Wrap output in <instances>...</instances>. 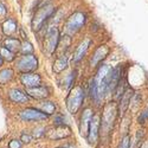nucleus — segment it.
I'll use <instances>...</instances> for the list:
<instances>
[{
  "label": "nucleus",
  "instance_id": "nucleus-1",
  "mask_svg": "<svg viewBox=\"0 0 148 148\" xmlns=\"http://www.w3.org/2000/svg\"><path fill=\"white\" fill-rule=\"evenodd\" d=\"M84 100V91L82 87H76L71 90L66 98V108L71 114H76Z\"/></svg>",
  "mask_w": 148,
  "mask_h": 148
},
{
  "label": "nucleus",
  "instance_id": "nucleus-2",
  "mask_svg": "<svg viewBox=\"0 0 148 148\" xmlns=\"http://www.w3.org/2000/svg\"><path fill=\"white\" fill-rule=\"evenodd\" d=\"M55 7L52 5H44L43 7H40L38 11L36 12V14L33 16L32 19V29L33 31H38L40 30V27L43 26V24L47 20V18H50L51 14L53 13Z\"/></svg>",
  "mask_w": 148,
  "mask_h": 148
},
{
  "label": "nucleus",
  "instance_id": "nucleus-3",
  "mask_svg": "<svg viewBox=\"0 0 148 148\" xmlns=\"http://www.w3.org/2000/svg\"><path fill=\"white\" fill-rule=\"evenodd\" d=\"M59 30L56 26H51L49 27L46 36H45V40H44V46L45 50L47 51V53H53L57 50V46L59 43Z\"/></svg>",
  "mask_w": 148,
  "mask_h": 148
},
{
  "label": "nucleus",
  "instance_id": "nucleus-4",
  "mask_svg": "<svg viewBox=\"0 0 148 148\" xmlns=\"http://www.w3.org/2000/svg\"><path fill=\"white\" fill-rule=\"evenodd\" d=\"M85 23V16L82 12H75L70 18L68 19L65 24V31L68 34H73L76 33Z\"/></svg>",
  "mask_w": 148,
  "mask_h": 148
},
{
  "label": "nucleus",
  "instance_id": "nucleus-5",
  "mask_svg": "<svg viewBox=\"0 0 148 148\" xmlns=\"http://www.w3.org/2000/svg\"><path fill=\"white\" fill-rule=\"evenodd\" d=\"M17 66L21 72L29 73L38 68V59L33 55H24L17 60Z\"/></svg>",
  "mask_w": 148,
  "mask_h": 148
},
{
  "label": "nucleus",
  "instance_id": "nucleus-6",
  "mask_svg": "<svg viewBox=\"0 0 148 148\" xmlns=\"http://www.w3.org/2000/svg\"><path fill=\"white\" fill-rule=\"evenodd\" d=\"M70 134H71V129L65 125H62V126H57L56 128L49 130L47 138L51 140H60V139L68 138Z\"/></svg>",
  "mask_w": 148,
  "mask_h": 148
},
{
  "label": "nucleus",
  "instance_id": "nucleus-7",
  "mask_svg": "<svg viewBox=\"0 0 148 148\" xmlns=\"http://www.w3.org/2000/svg\"><path fill=\"white\" fill-rule=\"evenodd\" d=\"M20 117L25 121H36V120H45L47 117V115L38 109L27 108L20 113Z\"/></svg>",
  "mask_w": 148,
  "mask_h": 148
},
{
  "label": "nucleus",
  "instance_id": "nucleus-8",
  "mask_svg": "<svg viewBox=\"0 0 148 148\" xmlns=\"http://www.w3.org/2000/svg\"><path fill=\"white\" fill-rule=\"evenodd\" d=\"M115 116H116V107L112 102V103H109L104 108V113H103V126L106 128H110V127H112L113 126V122L115 120Z\"/></svg>",
  "mask_w": 148,
  "mask_h": 148
},
{
  "label": "nucleus",
  "instance_id": "nucleus-9",
  "mask_svg": "<svg viewBox=\"0 0 148 148\" xmlns=\"http://www.w3.org/2000/svg\"><path fill=\"white\" fill-rule=\"evenodd\" d=\"M98 128H100V116L92 115L90 125H89V132H88V140L90 143L96 142L98 138Z\"/></svg>",
  "mask_w": 148,
  "mask_h": 148
},
{
  "label": "nucleus",
  "instance_id": "nucleus-10",
  "mask_svg": "<svg viewBox=\"0 0 148 148\" xmlns=\"http://www.w3.org/2000/svg\"><path fill=\"white\" fill-rule=\"evenodd\" d=\"M20 79H21V83L26 87V89L39 87V84L42 82L40 76L37 75V73H24Z\"/></svg>",
  "mask_w": 148,
  "mask_h": 148
},
{
  "label": "nucleus",
  "instance_id": "nucleus-11",
  "mask_svg": "<svg viewBox=\"0 0 148 148\" xmlns=\"http://www.w3.org/2000/svg\"><path fill=\"white\" fill-rule=\"evenodd\" d=\"M120 79H121V66H116V68L110 70V76H109V82H108L107 91L115 90L116 87L119 85Z\"/></svg>",
  "mask_w": 148,
  "mask_h": 148
},
{
  "label": "nucleus",
  "instance_id": "nucleus-12",
  "mask_svg": "<svg viewBox=\"0 0 148 148\" xmlns=\"http://www.w3.org/2000/svg\"><path fill=\"white\" fill-rule=\"evenodd\" d=\"M133 96H134V91L130 88H128L125 92H123V95L121 97V101H120V107H119V112H120L121 115L125 114V112L128 109L129 103L132 101V97Z\"/></svg>",
  "mask_w": 148,
  "mask_h": 148
},
{
  "label": "nucleus",
  "instance_id": "nucleus-13",
  "mask_svg": "<svg viewBox=\"0 0 148 148\" xmlns=\"http://www.w3.org/2000/svg\"><path fill=\"white\" fill-rule=\"evenodd\" d=\"M92 117V112L91 109L87 108L83 112L82 115V121H81V134L82 135H87L88 136V132H89V125H90V121Z\"/></svg>",
  "mask_w": 148,
  "mask_h": 148
},
{
  "label": "nucleus",
  "instance_id": "nucleus-14",
  "mask_svg": "<svg viewBox=\"0 0 148 148\" xmlns=\"http://www.w3.org/2000/svg\"><path fill=\"white\" fill-rule=\"evenodd\" d=\"M26 94L37 100H42V98H46L49 96V89L45 87H36V88H29L26 89Z\"/></svg>",
  "mask_w": 148,
  "mask_h": 148
},
{
  "label": "nucleus",
  "instance_id": "nucleus-15",
  "mask_svg": "<svg viewBox=\"0 0 148 148\" xmlns=\"http://www.w3.org/2000/svg\"><path fill=\"white\" fill-rule=\"evenodd\" d=\"M108 53H109L108 46H106V45L100 46V47H98L97 50L95 51V53H94V56H92V58H91V60H90V64H91L92 66H95L96 64L100 63V62H101L103 58H106Z\"/></svg>",
  "mask_w": 148,
  "mask_h": 148
},
{
  "label": "nucleus",
  "instance_id": "nucleus-16",
  "mask_svg": "<svg viewBox=\"0 0 148 148\" xmlns=\"http://www.w3.org/2000/svg\"><path fill=\"white\" fill-rule=\"evenodd\" d=\"M10 98L16 103H26L29 101V97L26 94H24L19 89H11L8 94Z\"/></svg>",
  "mask_w": 148,
  "mask_h": 148
},
{
  "label": "nucleus",
  "instance_id": "nucleus-17",
  "mask_svg": "<svg viewBox=\"0 0 148 148\" xmlns=\"http://www.w3.org/2000/svg\"><path fill=\"white\" fill-rule=\"evenodd\" d=\"M20 46H21V43L17 38H12V37H10V38H6L4 40V47L7 49L8 51L13 52V53L18 52L20 50Z\"/></svg>",
  "mask_w": 148,
  "mask_h": 148
},
{
  "label": "nucleus",
  "instance_id": "nucleus-18",
  "mask_svg": "<svg viewBox=\"0 0 148 148\" xmlns=\"http://www.w3.org/2000/svg\"><path fill=\"white\" fill-rule=\"evenodd\" d=\"M90 43H91L90 39H84V40L77 46L76 51H75V55H73V60H75V62H78V60L85 55V52H87V50H88V47H89Z\"/></svg>",
  "mask_w": 148,
  "mask_h": 148
},
{
  "label": "nucleus",
  "instance_id": "nucleus-19",
  "mask_svg": "<svg viewBox=\"0 0 148 148\" xmlns=\"http://www.w3.org/2000/svg\"><path fill=\"white\" fill-rule=\"evenodd\" d=\"M18 31V25L13 19H7L3 24V32L6 36H12Z\"/></svg>",
  "mask_w": 148,
  "mask_h": 148
},
{
  "label": "nucleus",
  "instance_id": "nucleus-20",
  "mask_svg": "<svg viewBox=\"0 0 148 148\" xmlns=\"http://www.w3.org/2000/svg\"><path fill=\"white\" fill-rule=\"evenodd\" d=\"M68 66V57L66 56H62V57H58L53 64V71L56 73H59L62 72L65 68Z\"/></svg>",
  "mask_w": 148,
  "mask_h": 148
},
{
  "label": "nucleus",
  "instance_id": "nucleus-21",
  "mask_svg": "<svg viewBox=\"0 0 148 148\" xmlns=\"http://www.w3.org/2000/svg\"><path fill=\"white\" fill-rule=\"evenodd\" d=\"M39 108H40V112H43L44 114L46 113V115H50V114H53L55 113V110H56V106H55V103H52V102H43L40 106H39Z\"/></svg>",
  "mask_w": 148,
  "mask_h": 148
},
{
  "label": "nucleus",
  "instance_id": "nucleus-22",
  "mask_svg": "<svg viewBox=\"0 0 148 148\" xmlns=\"http://www.w3.org/2000/svg\"><path fill=\"white\" fill-rule=\"evenodd\" d=\"M12 76H13V70L12 69H4L0 71V84H5L7 83Z\"/></svg>",
  "mask_w": 148,
  "mask_h": 148
},
{
  "label": "nucleus",
  "instance_id": "nucleus-23",
  "mask_svg": "<svg viewBox=\"0 0 148 148\" xmlns=\"http://www.w3.org/2000/svg\"><path fill=\"white\" fill-rule=\"evenodd\" d=\"M0 57H1V59H5L7 62H12L14 59V53L8 51L7 49H5L4 46H0Z\"/></svg>",
  "mask_w": 148,
  "mask_h": 148
},
{
  "label": "nucleus",
  "instance_id": "nucleus-24",
  "mask_svg": "<svg viewBox=\"0 0 148 148\" xmlns=\"http://www.w3.org/2000/svg\"><path fill=\"white\" fill-rule=\"evenodd\" d=\"M20 50H21V52H23L24 55H32L31 52L33 51V46H32L29 42H25L24 44H21Z\"/></svg>",
  "mask_w": 148,
  "mask_h": 148
},
{
  "label": "nucleus",
  "instance_id": "nucleus-25",
  "mask_svg": "<svg viewBox=\"0 0 148 148\" xmlns=\"http://www.w3.org/2000/svg\"><path fill=\"white\" fill-rule=\"evenodd\" d=\"M129 145H130V136L129 135H126V136L122 139L119 148H129Z\"/></svg>",
  "mask_w": 148,
  "mask_h": 148
},
{
  "label": "nucleus",
  "instance_id": "nucleus-26",
  "mask_svg": "<svg viewBox=\"0 0 148 148\" xmlns=\"http://www.w3.org/2000/svg\"><path fill=\"white\" fill-rule=\"evenodd\" d=\"M148 120V108L145 110V112L141 113V115L139 116V123H141V125H143V123Z\"/></svg>",
  "mask_w": 148,
  "mask_h": 148
},
{
  "label": "nucleus",
  "instance_id": "nucleus-27",
  "mask_svg": "<svg viewBox=\"0 0 148 148\" xmlns=\"http://www.w3.org/2000/svg\"><path fill=\"white\" fill-rule=\"evenodd\" d=\"M8 147L10 148H20L21 147V141H19V140H12V141H10Z\"/></svg>",
  "mask_w": 148,
  "mask_h": 148
},
{
  "label": "nucleus",
  "instance_id": "nucleus-28",
  "mask_svg": "<svg viewBox=\"0 0 148 148\" xmlns=\"http://www.w3.org/2000/svg\"><path fill=\"white\" fill-rule=\"evenodd\" d=\"M55 123L58 126H62V125H64V117L63 116H57L55 117Z\"/></svg>",
  "mask_w": 148,
  "mask_h": 148
},
{
  "label": "nucleus",
  "instance_id": "nucleus-29",
  "mask_svg": "<svg viewBox=\"0 0 148 148\" xmlns=\"http://www.w3.org/2000/svg\"><path fill=\"white\" fill-rule=\"evenodd\" d=\"M20 141H21V142H25V143H29V142L31 141V136H30V135H27V134H23Z\"/></svg>",
  "mask_w": 148,
  "mask_h": 148
},
{
  "label": "nucleus",
  "instance_id": "nucleus-30",
  "mask_svg": "<svg viewBox=\"0 0 148 148\" xmlns=\"http://www.w3.org/2000/svg\"><path fill=\"white\" fill-rule=\"evenodd\" d=\"M44 128H38V129H37V130H34V134H33V136L34 138H39L40 136V135H43L44 134Z\"/></svg>",
  "mask_w": 148,
  "mask_h": 148
},
{
  "label": "nucleus",
  "instance_id": "nucleus-31",
  "mask_svg": "<svg viewBox=\"0 0 148 148\" xmlns=\"http://www.w3.org/2000/svg\"><path fill=\"white\" fill-rule=\"evenodd\" d=\"M5 16H6V8L1 3H0V17H5Z\"/></svg>",
  "mask_w": 148,
  "mask_h": 148
},
{
  "label": "nucleus",
  "instance_id": "nucleus-32",
  "mask_svg": "<svg viewBox=\"0 0 148 148\" xmlns=\"http://www.w3.org/2000/svg\"><path fill=\"white\" fill-rule=\"evenodd\" d=\"M3 62H4V60L1 59V57H0V66H1V65H3Z\"/></svg>",
  "mask_w": 148,
  "mask_h": 148
}]
</instances>
